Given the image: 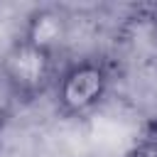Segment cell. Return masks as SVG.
I'll return each mask as SVG.
<instances>
[{"instance_id": "1", "label": "cell", "mask_w": 157, "mask_h": 157, "mask_svg": "<svg viewBox=\"0 0 157 157\" xmlns=\"http://www.w3.org/2000/svg\"><path fill=\"white\" fill-rule=\"evenodd\" d=\"M113 66L105 56H83L59 69L52 96L54 108L64 120L91 115L110 93Z\"/></svg>"}, {"instance_id": "3", "label": "cell", "mask_w": 157, "mask_h": 157, "mask_svg": "<svg viewBox=\"0 0 157 157\" xmlns=\"http://www.w3.org/2000/svg\"><path fill=\"white\" fill-rule=\"evenodd\" d=\"M17 37L59 59L69 39V15L59 5H39L25 17Z\"/></svg>"}, {"instance_id": "2", "label": "cell", "mask_w": 157, "mask_h": 157, "mask_svg": "<svg viewBox=\"0 0 157 157\" xmlns=\"http://www.w3.org/2000/svg\"><path fill=\"white\" fill-rule=\"evenodd\" d=\"M0 76L20 108L32 105L42 96L52 93L59 76V59L15 37L0 59Z\"/></svg>"}, {"instance_id": "4", "label": "cell", "mask_w": 157, "mask_h": 157, "mask_svg": "<svg viewBox=\"0 0 157 157\" xmlns=\"http://www.w3.org/2000/svg\"><path fill=\"white\" fill-rule=\"evenodd\" d=\"M125 157H157V125H155V120L147 125V130L142 132L137 145Z\"/></svg>"}, {"instance_id": "5", "label": "cell", "mask_w": 157, "mask_h": 157, "mask_svg": "<svg viewBox=\"0 0 157 157\" xmlns=\"http://www.w3.org/2000/svg\"><path fill=\"white\" fill-rule=\"evenodd\" d=\"M20 105H17V101L12 98V93H10V88H7V83L2 81V76H0V135L5 132V128L10 125V120H12V115H15V110H17Z\"/></svg>"}, {"instance_id": "6", "label": "cell", "mask_w": 157, "mask_h": 157, "mask_svg": "<svg viewBox=\"0 0 157 157\" xmlns=\"http://www.w3.org/2000/svg\"><path fill=\"white\" fill-rule=\"evenodd\" d=\"M155 125H157V118H155Z\"/></svg>"}]
</instances>
